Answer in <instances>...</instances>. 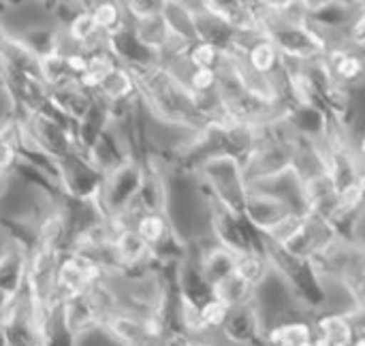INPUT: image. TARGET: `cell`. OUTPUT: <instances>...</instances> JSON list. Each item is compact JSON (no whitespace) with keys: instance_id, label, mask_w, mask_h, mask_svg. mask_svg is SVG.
Wrapping results in <instances>:
<instances>
[{"instance_id":"obj_4","label":"cell","mask_w":365,"mask_h":346,"mask_svg":"<svg viewBox=\"0 0 365 346\" xmlns=\"http://www.w3.org/2000/svg\"><path fill=\"white\" fill-rule=\"evenodd\" d=\"M364 310L340 315L329 310H319L312 315L314 325V346H351L357 336H364Z\"/></svg>"},{"instance_id":"obj_1","label":"cell","mask_w":365,"mask_h":346,"mask_svg":"<svg viewBox=\"0 0 365 346\" xmlns=\"http://www.w3.org/2000/svg\"><path fill=\"white\" fill-rule=\"evenodd\" d=\"M195 178L199 180L203 193L214 205L235 216H242L244 201L248 195V184L237 158L229 154H216L199 165Z\"/></svg>"},{"instance_id":"obj_25","label":"cell","mask_w":365,"mask_h":346,"mask_svg":"<svg viewBox=\"0 0 365 346\" xmlns=\"http://www.w3.org/2000/svg\"><path fill=\"white\" fill-rule=\"evenodd\" d=\"M261 346H276V345H269V342H263V345Z\"/></svg>"},{"instance_id":"obj_2","label":"cell","mask_w":365,"mask_h":346,"mask_svg":"<svg viewBox=\"0 0 365 346\" xmlns=\"http://www.w3.org/2000/svg\"><path fill=\"white\" fill-rule=\"evenodd\" d=\"M143 182H145V167L137 158H130L124 165L109 171L103 178V186H101V195H98L101 214L111 225H115L133 205Z\"/></svg>"},{"instance_id":"obj_13","label":"cell","mask_w":365,"mask_h":346,"mask_svg":"<svg viewBox=\"0 0 365 346\" xmlns=\"http://www.w3.org/2000/svg\"><path fill=\"white\" fill-rule=\"evenodd\" d=\"M118 66V60L111 56V51L107 47L90 51L88 54V68L86 73L77 79V86L83 88L86 92L94 94L98 90V86L105 81V77Z\"/></svg>"},{"instance_id":"obj_21","label":"cell","mask_w":365,"mask_h":346,"mask_svg":"<svg viewBox=\"0 0 365 346\" xmlns=\"http://www.w3.org/2000/svg\"><path fill=\"white\" fill-rule=\"evenodd\" d=\"M122 9L128 21H139V19L160 15L165 9V0H128V2H122Z\"/></svg>"},{"instance_id":"obj_8","label":"cell","mask_w":365,"mask_h":346,"mask_svg":"<svg viewBox=\"0 0 365 346\" xmlns=\"http://www.w3.org/2000/svg\"><path fill=\"white\" fill-rule=\"evenodd\" d=\"M130 229L154 250V255L158 257V261L165 259V255L169 253L171 246L180 244L175 238H173V231H171V225H169V218L165 212H148V214H141L133 220Z\"/></svg>"},{"instance_id":"obj_16","label":"cell","mask_w":365,"mask_h":346,"mask_svg":"<svg viewBox=\"0 0 365 346\" xmlns=\"http://www.w3.org/2000/svg\"><path fill=\"white\" fill-rule=\"evenodd\" d=\"M86 9L90 11L94 24L98 30L109 36L118 30H122L128 24V17L122 9V2H111V0H101V2H86Z\"/></svg>"},{"instance_id":"obj_5","label":"cell","mask_w":365,"mask_h":346,"mask_svg":"<svg viewBox=\"0 0 365 346\" xmlns=\"http://www.w3.org/2000/svg\"><path fill=\"white\" fill-rule=\"evenodd\" d=\"M323 60L329 68V75L336 88L344 92L361 90L365 75L364 51H357L351 47H331L325 51Z\"/></svg>"},{"instance_id":"obj_15","label":"cell","mask_w":365,"mask_h":346,"mask_svg":"<svg viewBox=\"0 0 365 346\" xmlns=\"http://www.w3.org/2000/svg\"><path fill=\"white\" fill-rule=\"evenodd\" d=\"M36 77L41 79V83L47 90H53V88H60L64 83L75 81L68 75L66 60H64V49H58V51H51V54H45V56L36 58Z\"/></svg>"},{"instance_id":"obj_10","label":"cell","mask_w":365,"mask_h":346,"mask_svg":"<svg viewBox=\"0 0 365 346\" xmlns=\"http://www.w3.org/2000/svg\"><path fill=\"white\" fill-rule=\"evenodd\" d=\"M94 96L103 105H107V107L137 101L139 98V86H137V79H135L133 71L126 68V66H122V64H118L105 77V81L98 86V90L94 92Z\"/></svg>"},{"instance_id":"obj_20","label":"cell","mask_w":365,"mask_h":346,"mask_svg":"<svg viewBox=\"0 0 365 346\" xmlns=\"http://www.w3.org/2000/svg\"><path fill=\"white\" fill-rule=\"evenodd\" d=\"M199 317H201L203 325L207 327V332L218 336V332L222 330V325H225V321L229 317V308L225 304H220L218 300L210 297L205 304L199 306Z\"/></svg>"},{"instance_id":"obj_7","label":"cell","mask_w":365,"mask_h":346,"mask_svg":"<svg viewBox=\"0 0 365 346\" xmlns=\"http://www.w3.org/2000/svg\"><path fill=\"white\" fill-rule=\"evenodd\" d=\"M287 214H293L289 212V208L274 199L272 195L263 193V190H257V188H248V195H246V201H244V210H242V216L244 220L257 231V233H267L272 227H276Z\"/></svg>"},{"instance_id":"obj_12","label":"cell","mask_w":365,"mask_h":346,"mask_svg":"<svg viewBox=\"0 0 365 346\" xmlns=\"http://www.w3.org/2000/svg\"><path fill=\"white\" fill-rule=\"evenodd\" d=\"M130 28H133V34L137 36V41L150 49L152 54L160 56V51L169 45V41L173 39L163 13L160 15H154V17H148V19H139V21H130Z\"/></svg>"},{"instance_id":"obj_6","label":"cell","mask_w":365,"mask_h":346,"mask_svg":"<svg viewBox=\"0 0 365 346\" xmlns=\"http://www.w3.org/2000/svg\"><path fill=\"white\" fill-rule=\"evenodd\" d=\"M218 342L222 346H261L263 334L255 306H242L229 310V317L218 332Z\"/></svg>"},{"instance_id":"obj_17","label":"cell","mask_w":365,"mask_h":346,"mask_svg":"<svg viewBox=\"0 0 365 346\" xmlns=\"http://www.w3.org/2000/svg\"><path fill=\"white\" fill-rule=\"evenodd\" d=\"M269 272H272V265H269L265 253L250 250V253L235 257V276H240L242 280H246L255 289L267 278Z\"/></svg>"},{"instance_id":"obj_11","label":"cell","mask_w":365,"mask_h":346,"mask_svg":"<svg viewBox=\"0 0 365 346\" xmlns=\"http://www.w3.org/2000/svg\"><path fill=\"white\" fill-rule=\"evenodd\" d=\"M263 342L276 346H314V325H312V315L310 317H297L291 321H284L276 327H272Z\"/></svg>"},{"instance_id":"obj_22","label":"cell","mask_w":365,"mask_h":346,"mask_svg":"<svg viewBox=\"0 0 365 346\" xmlns=\"http://www.w3.org/2000/svg\"><path fill=\"white\" fill-rule=\"evenodd\" d=\"M64 60H66V68L68 75L77 81L86 68H88V51L83 49H75V47H64Z\"/></svg>"},{"instance_id":"obj_19","label":"cell","mask_w":365,"mask_h":346,"mask_svg":"<svg viewBox=\"0 0 365 346\" xmlns=\"http://www.w3.org/2000/svg\"><path fill=\"white\" fill-rule=\"evenodd\" d=\"M17 161L19 154L15 146V122H11L6 126H0V171L11 175Z\"/></svg>"},{"instance_id":"obj_3","label":"cell","mask_w":365,"mask_h":346,"mask_svg":"<svg viewBox=\"0 0 365 346\" xmlns=\"http://www.w3.org/2000/svg\"><path fill=\"white\" fill-rule=\"evenodd\" d=\"M282 56L297 58L302 62H312L325 56V41L308 24L304 26H276L267 32Z\"/></svg>"},{"instance_id":"obj_9","label":"cell","mask_w":365,"mask_h":346,"mask_svg":"<svg viewBox=\"0 0 365 346\" xmlns=\"http://www.w3.org/2000/svg\"><path fill=\"white\" fill-rule=\"evenodd\" d=\"M92 103H94V94L79 88L77 81H71V83H64L60 88L49 90L51 109L73 126L83 120V116L90 111Z\"/></svg>"},{"instance_id":"obj_18","label":"cell","mask_w":365,"mask_h":346,"mask_svg":"<svg viewBox=\"0 0 365 346\" xmlns=\"http://www.w3.org/2000/svg\"><path fill=\"white\" fill-rule=\"evenodd\" d=\"M225 58H227V54L220 51L218 47H214V45H210L205 41H192L186 47L184 64L188 68H214V71H220V66L225 64Z\"/></svg>"},{"instance_id":"obj_23","label":"cell","mask_w":365,"mask_h":346,"mask_svg":"<svg viewBox=\"0 0 365 346\" xmlns=\"http://www.w3.org/2000/svg\"><path fill=\"white\" fill-rule=\"evenodd\" d=\"M15 297H17V295H11V293H6V291L0 289V315L15 302Z\"/></svg>"},{"instance_id":"obj_24","label":"cell","mask_w":365,"mask_h":346,"mask_svg":"<svg viewBox=\"0 0 365 346\" xmlns=\"http://www.w3.org/2000/svg\"><path fill=\"white\" fill-rule=\"evenodd\" d=\"M9 182H11V175L0 171V197L4 195V190H6V186H9Z\"/></svg>"},{"instance_id":"obj_14","label":"cell","mask_w":365,"mask_h":346,"mask_svg":"<svg viewBox=\"0 0 365 346\" xmlns=\"http://www.w3.org/2000/svg\"><path fill=\"white\" fill-rule=\"evenodd\" d=\"M212 297L218 300L220 304H225L229 310H233V308H242V306L252 304L255 287H250L246 280H242L240 276L233 274V276H229V278H225L212 287Z\"/></svg>"}]
</instances>
